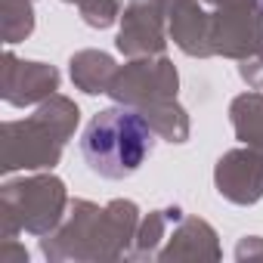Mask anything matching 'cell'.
<instances>
[{
    "instance_id": "6da1fadb",
    "label": "cell",
    "mask_w": 263,
    "mask_h": 263,
    "mask_svg": "<svg viewBox=\"0 0 263 263\" xmlns=\"http://www.w3.org/2000/svg\"><path fill=\"white\" fill-rule=\"evenodd\" d=\"M81 124V108L74 99L53 93L37 105L31 118L22 121H4L0 140H4V158L0 171H53L62 158V149L74 137Z\"/></svg>"
},
{
    "instance_id": "7a4b0ae2",
    "label": "cell",
    "mask_w": 263,
    "mask_h": 263,
    "mask_svg": "<svg viewBox=\"0 0 263 263\" xmlns=\"http://www.w3.org/2000/svg\"><path fill=\"white\" fill-rule=\"evenodd\" d=\"M155 137L158 134L143 111L115 102L90 118L81 137V152L93 174L105 180H127L152 155Z\"/></svg>"
},
{
    "instance_id": "3957f363",
    "label": "cell",
    "mask_w": 263,
    "mask_h": 263,
    "mask_svg": "<svg viewBox=\"0 0 263 263\" xmlns=\"http://www.w3.org/2000/svg\"><path fill=\"white\" fill-rule=\"evenodd\" d=\"M68 192L56 174H28L0 186V238L50 235L68 214Z\"/></svg>"
},
{
    "instance_id": "277c9868",
    "label": "cell",
    "mask_w": 263,
    "mask_h": 263,
    "mask_svg": "<svg viewBox=\"0 0 263 263\" xmlns=\"http://www.w3.org/2000/svg\"><path fill=\"white\" fill-rule=\"evenodd\" d=\"M180 90V74L177 65L161 53V56H140V59H127V65H118L108 96L121 105L130 108H149L167 99H177Z\"/></svg>"
},
{
    "instance_id": "5b68a950",
    "label": "cell",
    "mask_w": 263,
    "mask_h": 263,
    "mask_svg": "<svg viewBox=\"0 0 263 263\" xmlns=\"http://www.w3.org/2000/svg\"><path fill=\"white\" fill-rule=\"evenodd\" d=\"M211 10L214 56L248 59L263 47V0H204Z\"/></svg>"
},
{
    "instance_id": "8992f818",
    "label": "cell",
    "mask_w": 263,
    "mask_h": 263,
    "mask_svg": "<svg viewBox=\"0 0 263 263\" xmlns=\"http://www.w3.org/2000/svg\"><path fill=\"white\" fill-rule=\"evenodd\" d=\"M115 47L127 59L161 56L167 47V13L161 0H127Z\"/></svg>"
},
{
    "instance_id": "52a82bcc",
    "label": "cell",
    "mask_w": 263,
    "mask_h": 263,
    "mask_svg": "<svg viewBox=\"0 0 263 263\" xmlns=\"http://www.w3.org/2000/svg\"><path fill=\"white\" fill-rule=\"evenodd\" d=\"M99 214L102 208L87 201V198H74L68 204V214L65 220L41 238V254L50 260V263H84L90 260V248H93V232H96V223H99Z\"/></svg>"
},
{
    "instance_id": "ba28073f",
    "label": "cell",
    "mask_w": 263,
    "mask_h": 263,
    "mask_svg": "<svg viewBox=\"0 0 263 263\" xmlns=\"http://www.w3.org/2000/svg\"><path fill=\"white\" fill-rule=\"evenodd\" d=\"M59 90V68L50 62H28L19 59L13 50L4 56V74H0V96L4 102L25 108V105H41Z\"/></svg>"
},
{
    "instance_id": "9c48e42d",
    "label": "cell",
    "mask_w": 263,
    "mask_h": 263,
    "mask_svg": "<svg viewBox=\"0 0 263 263\" xmlns=\"http://www.w3.org/2000/svg\"><path fill=\"white\" fill-rule=\"evenodd\" d=\"M214 186L232 204H257L263 198V149L241 146L226 152L214 167Z\"/></svg>"
},
{
    "instance_id": "30bf717a",
    "label": "cell",
    "mask_w": 263,
    "mask_h": 263,
    "mask_svg": "<svg viewBox=\"0 0 263 263\" xmlns=\"http://www.w3.org/2000/svg\"><path fill=\"white\" fill-rule=\"evenodd\" d=\"M140 208L130 198H115L102 208L96 232H93V248H90V260L102 263V260H127L130 248H134L137 229H140Z\"/></svg>"
},
{
    "instance_id": "8fae6325",
    "label": "cell",
    "mask_w": 263,
    "mask_h": 263,
    "mask_svg": "<svg viewBox=\"0 0 263 263\" xmlns=\"http://www.w3.org/2000/svg\"><path fill=\"white\" fill-rule=\"evenodd\" d=\"M167 13V37L195 59L214 56L211 37V10H204L198 0H161Z\"/></svg>"
},
{
    "instance_id": "7c38bea8",
    "label": "cell",
    "mask_w": 263,
    "mask_h": 263,
    "mask_svg": "<svg viewBox=\"0 0 263 263\" xmlns=\"http://www.w3.org/2000/svg\"><path fill=\"white\" fill-rule=\"evenodd\" d=\"M220 241L208 220L201 217H180L171 229L164 248L158 251V260H220Z\"/></svg>"
},
{
    "instance_id": "4fadbf2b",
    "label": "cell",
    "mask_w": 263,
    "mask_h": 263,
    "mask_svg": "<svg viewBox=\"0 0 263 263\" xmlns=\"http://www.w3.org/2000/svg\"><path fill=\"white\" fill-rule=\"evenodd\" d=\"M183 217V211L174 204V208H161V211H152L149 217L140 220V229H137V238H134V248H130L127 260H158V251L164 248L171 229L177 226V220Z\"/></svg>"
},
{
    "instance_id": "5bb4252c",
    "label": "cell",
    "mask_w": 263,
    "mask_h": 263,
    "mask_svg": "<svg viewBox=\"0 0 263 263\" xmlns=\"http://www.w3.org/2000/svg\"><path fill=\"white\" fill-rule=\"evenodd\" d=\"M71 81L78 90H84L87 96H99V93H108V84L118 71L115 59L102 50H81L71 56Z\"/></svg>"
},
{
    "instance_id": "9a60e30c",
    "label": "cell",
    "mask_w": 263,
    "mask_h": 263,
    "mask_svg": "<svg viewBox=\"0 0 263 263\" xmlns=\"http://www.w3.org/2000/svg\"><path fill=\"white\" fill-rule=\"evenodd\" d=\"M229 121L241 146L263 149V93L251 90V93L235 96L229 105Z\"/></svg>"
},
{
    "instance_id": "2e32d148",
    "label": "cell",
    "mask_w": 263,
    "mask_h": 263,
    "mask_svg": "<svg viewBox=\"0 0 263 263\" xmlns=\"http://www.w3.org/2000/svg\"><path fill=\"white\" fill-rule=\"evenodd\" d=\"M143 118L152 124L155 134L161 140H167V143H186L189 134H192L189 115H186V108L177 99H167V102H158V105L143 108Z\"/></svg>"
},
{
    "instance_id": "e0dca14e",
    "label": "cell",
    "mask_w": 263,
    "mask_h": 263,
    "mask_svg": "<svg viewBox=\"0 0 263 263\" xmlns=\"http://www.w3.org/2000/svg\"><path fill=\"white\" fill-rule=\"evenodd\" d=\"M34 31V0H0V34L7 47L22 44Z\"/></svg>"
},
{
    "instance_id": "ac0fdd59",
    "label": "cell",
    "mask_w": 263,
    "mask_h": 263,
    "mask_svg": "<svg viewBox=\"0 0 263 263\" xmlns=\"http://www.w3.org/2000/svg\"><path fill=\"white\" fill-rule=\"evenodd\" d=\"M74 7L90 28H108L121 19V0H74Z\"/></svg>"
},
{
    "instance_id": "d6986e66",
    "label": "cell",
    "mask_w": 263,
    "mask_h": 263,
    "mask_svg": "<svg viewBox=\"0 0 263 263\" xmlns=\"http://www.w3.org/2000/svg\"><path fill=\"white\" fill-rule=\"evenodd\" d=\"M238 74H241V81L251 90H263V47L254 56H248V59L238 62Z\"/></svg>"
},
{
    "instance_id": "ffe728a7",
    "label": "cell",
    "mask_w": 263,
    "mask_h": 263,
    "mask_svg": "<svg viewBox=\"0 0 263 263\" xmlns=\"http://www.w3.org/2000/svg\"><path fill=\"white\" fill-rule=\"evenodd\" d=\"M257 257H263V238L260 235H245L235 248V260L245 263V260H257Z\"/></svg>"
},
{
    "instance_id": "44dd1931",
    "label": "cell",
    "mask_w": 263,
    "mask_h": 263,
    "mask_svg": "<svg viewBox=\"0 0 263 263\" xmlns=\"http://www.w3.org/2000/svg\"><path fill=\"white\" fill-rule=\"evenodd\" d=\"M0 263H28V251L16 238H0Z\"/></svg>"
},
{
    "instance_id": "7402d4cb",
    "label": "cell",
    "mask_w": 263,
    "mask_h": 263,
    "mask_svg": "<svg viewBox=\"0 0 263 263\" xmlns=\"http://www.w3.org/2000/svg\"><path fill=\"white\" fill-rule=\"evenodd\" d=\"M62 4H74V0H62Z\"/></svg>"
}]
</instances>
